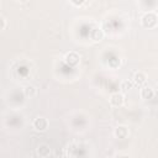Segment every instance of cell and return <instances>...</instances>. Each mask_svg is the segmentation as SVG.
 Returning a JSON list of instances; mask_svg holds the SVG:
<instances>
[{
	"label": "cell",
	"mask_w": 158,
	"mask_h": 158,
	"mask_svg": "<svg viewBox=\"0 0 158 158\" xmlns=\"http://www.w3.org/2000/svg\"><path fill=\"white\" fill-rule=\"evenodd\" d=\"M157 22H158V16H157V14L153 12V11H148V12H146V14L141 17V25H142L143 27H147V28L154 27V26L157 25Z\"/></svg>",
	"instance_id": "1"
},
{
	"label": "cell",
	"mask_w": 158,
	"mask_h": 158,
	"mask_svg": "<svg viewBox=\"0 0 158 158\" xmlns=\"http://www.w3.org/2000/svg\"><path fill=\"white\" fill-rule=\"evenodd\" d=\"M32 127L38 132H44L49 127V121L43 116H37L32 121Z\"/></svg>",
	"instance_id": "2"
},
{
	"label": "cell",
	"mask_w": 158,
	"mask_h": 158,
	"mask_svg": "<svg viewBox=\"0 0 158 158\" xmlns=\"http://www.w3.org/2000/svg\"><path fill=\"white\" fill-rule=\"evenodd\" d=\"M109 101H110V104H111L112 106L120 107V106H122L123 102H125V96H123L122 93H114V94L110 95Z\"/></svg>",
	"instance_id": "3"
},
{
	"label": "cell",
	"mask_w": 158,
	"mask_h": 158,
	"mask_svg": "<svg viewBox=\"0 0 158 158\" xmlns=\"http://www.w3.org/2000/svg\"><path fill=\"white\" fill-rule=\"evenodd\" d=\"M36 153L41 157V158H47L51 154V147L47 143H40L36 148Z\"/></svg>",
	"instance_id": "4"
},
{
	"label": "cell",
	"mask_w": 158,
	"mask_h": 158,
	"mask_svg": "<svg viewBox=\"0 0 158 158\" xmlns=\"http://www.w3.org/2000/svg\"><path fill=\"white\" fill-rule=\"evenodd\" d=\"M128 135H130V131H128V128H127L126 126H123V125H118V126L115 127V130H114V136H115L116 138L123 139V138H126Z\"/></svg>",
	"instance_id": "5"
},
{
	"label": "cell",
	"mask_w": 158,
	"mask_h": 158,
	"mask_svg": "<svg viewBox=\"0 0 158 158\" xmlns=\"http://www.w3.org/2000/svg\"><path fill=\"white\" fill-rule=\"evenodd\" d=\"M64 60H65V63H68L69 65H75V64L79 63L80 56H79L77 52H68V53L64 56Z\"/></svg>",
	"instance_id": "6"
},
{
	"label": "cell",
	"mask_w": 158,
	"mask_h": 158,
	"mask_svg": "<svg viewBox=\"0 0 158 158\" xmlns=\"http://www.w3.org/2000/svg\"><path fill=\"white\" fill-rule=\"evenodd\" d=\"M139 96L143 100H151L154 98V90L151 86H142L139 90Z\"/></svg>",
	"instance_id": "7"
},
{
	"label": "cell",
	"mask_w": 158,
	"mask_h": 158,
	"mask_svg": "<svg viewBox=\"0 0 158 158\" xmlns=\"http://www.w3.org/2000/svg\"><path fill=\"white\" fill-rule=\"evenodd\" d=\"M132 81H133L136 85H138V86L144 85L146 81H147V75H146V73H143V72H136L135 75H133V80H132Z\"/></svg>",
	"instance_id": "8"
},
{
	"label": "cell",
	"mask_w": 158,
	"mask_h": 158,
	"mask_svg": "<svg viewBox=\"0 0 158 158\" xmlns=\"http://www.w3.org/2000/svg\"><path fill=\"white\" fill-rule=\"evenodd\" d=\"M22 91H23L25 96H27V98H35V96L37 95V93H38L37 88H36L35 85H31V84L25 85L23 89H22Z\"/></svg>",
	"instance_id": "9"
},
{
	"label": "cell",
	"mask_w": 158,
	"mask_h": 158,
	"mask_svg": "<svg viewBox=\"0 0 158 158\" xmlns=\"http://www.w3.org/2000/svg\"><path fill=\"white\" fill-rule=\"evenodd\" d=\"M133 84H135V83H133L132 80H123V81H121L120 88H121V90H122V91H127V90L132 89Z\"/></svg>",
	"instance_id": "10"
},
{
	"label": "cell",
	"mask_w": 158,
	"mask_h": 158,
	"mask_svg": "<svg viewBox=\"0 0 158 158\" xmlns=\"http://www.w3.org/2000/svg\"><path fill=\"white\" fill-rule=\"evenodd\" d=\"M0 21H1V30H5V27H6V20H5V17H0Z\"/></svg>",
	"instance_id": "11"
},
{
	"label": "cell",
	"mask_w": 158,
	"mask_h": 158,
	"mask_svg": "<svg viewBox=\"0 0 158 158\" xmlns=\"http://www.w3.org/2000/svg\"><path fill=\"white\" fill-rule=\"evenodd\" d=\"M70 4H72V5H77V6H80V5H83V4H84V1H80V2H75V1H70Z\"/></svg>",
	"instance_id": "12"
}]
</instances>
